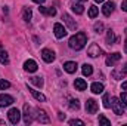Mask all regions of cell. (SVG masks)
<instances>
[{"label": "cell", "mask_w": 127, "mask_h": 126, "mask_svg": "<svg viewBox=\"0 0 127 126\" xmlns=\"http://www.w3.org/2000/svg\"><path fill=\"white\" fill-rule=\"evenodd\" d=\"M86 43H87V36H86L84 33H75V34L69 39V42H68L69 48L74 49V51L83 49V48L86 46Z\"/></svg>", "instance_id": "6da1fadb"}, {"label": "cell", "mask_w": 127, "mask_h": 126, "mask_svg": "<svg viewBox=\"0 0 127 126\" xmlns=\"http://www.w3.org/2000/svg\"><path fill=\"white\" fill-rule=\"evenodd\" d=\"M111 107H112V110H114V113L117 114V116H121L123 114V111H124V104L121 102V99L120 98H112V102H111Z\"/></svg>", "instance_id": "7a4b0ae2"}, {"label": "cell", "mask_w": 127, "mask_h": 126, "mask_svg": "<svg viewBox=\"0 0 127 126\" xmlns=\"http://www.w3.org/2000/svg\"><path fill=\"white\" fill-rule=\"evenodd\" d=\"M7 117H9V122L12 125H16L21 120V111L18 108H10L9 113H7Z\"/></svg>", "instance_id": "3957f363"}, {"label": "cell", "mask_w": 127, "mask_h": 126, "mask_svg": "<svg viewBox=\"0 0 127 126\" xmlns=\"http://www.w3.org/2000/svg\"><path fill=\"white\" fill-rule=\"evenodd\" d=\"M102 54H103V51H102L96 43H92V45L89 46V49H87V55L92 57V58H97V57H100Z\"/></svg>", "instance_id": "277c9868"}, {"label": "cell", "mask_w": 127, "mask_h": 126, "mask_svg": "<svg viewBox=\"0 0 127 126\" xmlns=\"http://www.w3.org/2000/svg\"><path fill=\"white\" fill-rule=\"evenodd\" d=\"M124 76H127V63L123 65V67H118V68H115L114 71H112V77L114 79H123Z\"/></svg>", "instance_id": "5b68a950"}, {"label": "cell", "mask_w": 127, "mask_h": 126, "mask_svg": "<svg viewBox=\"0 0 127 126\" xmlns=\"http://www.w3.org/2000/svg\"><path fill=\"white\" fill-rule=\"evenodd\" d=\"M97 102H96L95 99H87V102H86V111L89 113V114H96L97 113Z\"/></svg>", "instance_id": "8992f818"}, {"label": "cell", "mask_w": 127, "mask_h": 126, "mask_svg": "<svg viewBox=\"0 0 127 126\" xmlns=\"http://www.w3.org/2000/svg\"><path fill=\"white\" fill-rule=\"evenodd\" d=\"M120 60H121V54H120V52H114V54H111V55L106 58L105 63H106L108 67H112V65H115V64L118 63Z\"/></svg>", "instance_id": "52a82bcc"}, {"label": "cell", "mask_w": 127, "mask_h": 126, "mask_svg": "<svg viewBox=\"0 0 127 126\" xmlns=\"http://www.w3.org/2000/svg\"><path fill=\"white\" fill-rule=\"evenodd\" d=\"M35 117H37V120H38L40 123H49V122H50V119H49V116L46 114V111H44V110H40V108L35 110Z\"/></svg>", "instance_id": "ba28073f"}, {"label": "cell", "mask_w": 127, "mask_h": 126, "mask_svg": "<svg viewBox=\"0 0 127 126\" xmlns=\"http://www.w3.org/2000/svg\"><path fill=\"white\" fill-rule=\"evenodd\" d=\"M53 31H55V36L58 37V39H62L66 36V30H65V27H64L62 24H59V22H56L55 25H53Z\"/></svg>", "instance_id": "9c48e42d"}, {"label": "cell", "mask_w": 127, "mask_h": 126, "mask_svg": "<svg viewBox=\"0 0 127 126\" xmlns=\"http://www.w3.org/2000/svg\"><path fill=\"white\" fill-rule=\"evenodd\" d=\"M13 104V98L10 95H6V94H0V107H9Z\"/></svg>", "instance_id": "30bf717a"}, {"label": "cell", "mask_w": 127, "mask_h": 126, "mask_svg": "<svg viewBox=\"0 0 127 126\" xmlns=\"http://www.w3.org/2000/svg\"><path fill=\"white\" fill-rule=\"evenodd\" d=\"M62 19H64V22L68 25V28H69V30H72V31H74V30H77V22H75V21H74L68 13H64Z\"/></svg>", "instance_id": "8fae6325"}, {"label": "cell", "mask_w": 127, "mask_h": 126, "mask_svg": "<svg viewBox=\"0 0 127 126\" xmlns=\"http://www.w3.org/2000/svg\"><path fill=\"white\" fill-rule=\"evenodd\" d=\"M24 122H25V125H30L32 122V114H31V108H30V105L28 104H25L24 105Z\"/></svg>", "instance_id": "7c38bea8"}, {"label": "cell", "mask_w": 127, "mask_h": 126, "mask_svg": "<svg viewBox=\"0 0 127 126\" xmlns=\"http://www.w3.org/2000/svg\"><path fill=\"white\" fill-rule=\"evenodd\" d=\"M114 7H115V3H114V1H106V3L103 4V7H102V13H103L105 16H109V15L114 12Z\"/></svg>", "instance_id": "4fadbf2b"}, {"label": "cell", "mask_w": 127, "mask_h": 126, "mask_svg": "<svg viewBox=\"0 0 127 126\" xmlns=\"http://www.w3.org/2000/svg\"><path fill=\"white\" fill-rule=\"evenodd\" d=\"M41 58L46 61V63H52L55 60V52L50 51V49H43L41 51Z\"/></svg>", "instance_id": "5bb4252c"}, {"label": "cell", "mask_w": 127, "mask_h": 126, "mask_svg": "<svg viewBox=\"0 0 127 126\" xmlns=\"http://www.w3.org/2000/svg\"><path fill=\"white\" fill-rule=\"evenodd\" d=\"M37 63L35 61H32V60H28V61H25L24 63V70L25 71H28V73H34V71H37Z\"/></svg>", "instance_id": "9a60e30c"}, {"label": "cell", "mask_w": 127, "mask_h": 126, "mask_svg": "<svg viewBox=\"0 0 127 126\" xmlns=\"http://www.w3.org/2000/svg\"><path fill=\"white\" fill-rule=\"evenodd\" d=\"M64 70H65L66 73H69V74L75 73V70H77V63H74V61H68V63H65L64 64Z\"/></svg>", "instance_id": "2e32d148"}, {"label": "cell", "mask_w": 127, "mask_h": 126, "mask_svg": "<svg viewBox=\"0 0 127 126\" xmlns=\"http://www.w3.org/2000/svg\"><path fill=\"white\" fill-rule=\"evenodd\" d=\"M38 10H40L43 15H47V16H55V15H56V9H55V7H44V6H40Z\"/></svg>", "instance_id": "e0dca14e"}, {"label": "cell", "mask_w": 127, "mask_h": 126, "mask_svg": "<svg viewBox=\"0 0 127 126\" xmlns=\"http://www.w3.org/2000/svg\"><path fill=\"white\" fill-rule=\"evenodd\" d=\"M74 86H75L77 91H86L87 89V83L84 82V79H75Z\"/></svg>", "instance_id": "ac0fdd59"}, {"label": "cell", "mask_w": 127, "mask_h": 126, "mask_svg": "<svg viewBox=\"0 0 127 126\" xmlns=\"http://www.w3.org/2000/svg\"><path fill=\"white\" fill-rule=\"evenodd\" d=\"M90 89H92L93 94H102V92H103V85L99 83V82H95V83H92Z\"/></svg>", "instance_id": "d6986e66"}, {"label": "cell", "mask_w": 127, "mask_h": 126, "mask_svg": "<svg viewBox=\"0 0 127 126\" xmlns=\"http://www.w3.org/2000/svg\"><path fill=\"white\" fill-rule=\"evenodd\" d=\"M22 18H24V21H27V22L31 21V18H32L31 7H24V10H22Z\"/></svg>", "instance_id": "ffe728a7"}, {"label": "cell", "mask_w": 127, "mask_h": 126, "mask_svg": "<svg viewBox=\"0 0 127 126\" xmlns=\"http://www.w3.org/2000/svg\"><path fill=\"white\" fill-rule=\"evenodd\" d=\"M0 63L3 64V65H7V64H9V57H7V52H6L3 48H0Z\"/></svg>", "instance_id": "44dd1931"}, {"label": "cell", "mask_w": 127, "mask_h": 126, "mask_svg": "<svg viewBox=\"0 0 127 126\" xmlns=\"http://www.w3.org/2000/svg\"><path fill=\"white\" fill-rule=\"evenodd\" d=\"M28 91L31 92V95L37 99V101H41V102H43V101H46V96L41 94V92H37V91H34V89H31V88H28Z\"/></svg>", "instance_id": "7402d4cb"}, {"label": "cell", "mask_w": 127, "mask_h": 126, "mask_svg": "<svg viewBox=\"0 0 127 126\" xmlns=\"http://www.w3.org/2000/svg\"><path fill=\"white\" fill-rule=\"evenodd\" d=\"M71 9H72V12H75L77 15H81V13L84 12V6H83L81 3H74Z\"/></svg>", "instance_id": "603a6c76"}, {"label": "cell", "mask_w": 127, "mask_h": 126, "mask_svg": "<svg viewBox=\"0 0 127 126\" xmlns=\"http://www.w3.org/2000/svg\"><path fill=\"white\" fill-rule=\"evenodd\" d=\"M114 42H115V34H114L112 30H108V33H106V43L111 46V45H114Z\"/></svg>", "instance_id": "cb8c5ba5"}, {"label": "cell", "mask_w": 127, "mask_h": 126, "mask_svg": "<svg viewBox=\"0 0 127 126\" xmlns=\"http://www.w3.org/2000/svg\"><path fill=\"white\" fill-rule=\"evenodd\" d=\"M81 71H83L84 76H92V73H93V67H92L90 64H84L83 68H81Z\"/></svg>", "instance_id": "d4e9b609"}, {"label": "cell", "mask_w": 127, "mask_h": 126, "mask_svg": "<svg viewBox=\"0 0 127 126\" xmlns=\"http://www.w3.org/2000/svg\"><path fill=\"white\" fill-rule=\"evenodd\" d=\"M30 80H31L32 85H35L37 88H43V79L41 77H31Z\"/></svg>", "instance_id": "484cf974"}, {"label": "cell", "mask_w": 127, "mask_h": 126, "mask_svg": "<svg viewBox=\"0 0 127 126\" xmlns=\"http://www.w3.org/2000/svg\"><path fill=\"white\" fill-rule=\"evenodd\" d=\"M99 125L103 126H111V120H108L103 114H99Z\"/></svg>", "instance_id": "4316f807"}, {"label": "cell", "mask_w": 127, "mask_h": 126, "mask_svg": "<svg viewBox=\"0 0 127 126\" xmlns=\"http://www.w3.org/2000/svg\"><path fill=\"white\" fill-rule=\"evenodd\" d=\"M69 108H71V110H78V108H80L78 99H71V101H69Z\"/></svg>", "instance_id": "83f0119b"}, {"label": "cell", "mask_w": 127, "mask_h": 126, "mask_svg": "<svg viewBox=\"0 0 127 126\" xmlns=\"http://www.w3.org/2000/svg\"><path fill=\"white\" fill-rule=\"evenodd\" d=\"M97 13H99V7H96V6H90V9H89V16H90V18H95Z\"/></svg>", "instance_id": "f1b7e54d"}, {"label": "cell", "mask_w": 127, "mask_h": 126, "mask_svg": "<svg viewBox=\"0 0 127 126\" xmlns=\"http://www.w3.org/2000/svg\"><path fill=\"white\" fill-rule=\"evenodd\" d=\"M102 102H103V107H105V108H109V107H111V104H109V95L108 94H103Z\"/></svg>", "instance_id": "f546056e"}, {"label": "cell", "mask_w": 127, "mask_h": 126, "mask_svg": "<svg viewBox=\"0 0 127 126\" xmlns=\"http://www.w3.org/2000/svg\"><path fill=\"white\" fill-rule=\"evenodd\" d=\"M93 30H95L96 33H102L103 31V24H102V22H96L95 25H93Z\"/></svg>", "instance_id": "4dcf8cb0"}, {"label": "cell", "mask_w": 127, "mask_h": 126, "mask_svg": "<svg viewBox=\"0 0 127 126\" xmlns=\"http://www.w3.org/2000/svg\"><path fill=\"white\" fill-rule=\"evenodd\" d=\"M10 86V83L7 82V80H0V91H3V89H7Z\"/></svg>", "instance_id": "1f68e13d"}, {"label": "cell", "mask_w": 127, "mask_h": 126, "mask_svg": "<svg viewBox=\"0 0 127 126\" xmlns=\"http://www.w3.org/2000/svg\"><path fill=\"white\" fill-rule=\"evenodd\" d=\"M69 125H71V126H74V125L83 126V125H84V122H83V120H78V119H72V120H69Z\"/></svg>", "instance_id": "d6a6232c"}, {"label": "cell", "mask_w": 127, "mask_h": 126, "mask_svg": "<svg viewBox=\"0 0 127 126\" xmlns=\"http://www.w3.org/2000/svg\"><path fill=\"white\" fill-rule=\"evenodd\" d=\"M120 99H121V102H123V104H124V107H126V105H127V92H121Z\"/></svg>", "instance_id": "836d02e7"}, {"label": "cell", "mask_w": 127, "mask_h": 126, "mask_svg": "<svg viewBox=\"0 0 127 126\" xmlns=\"http://www.w3.org/2000/svg\"><path fill=\"white\" fill-rule=\"evenodd\" d=\"M121 9H123L124 12H127V0H123V3H121Z\"/></svg>", "instance_id": "e575fe53"}, {"label": "cell", "mask_w": 127, "mask_h": 126, "mask_svg": "<svg viewBox=\"0 0 127 126\" xmlns=\"http://www.w3.org/2000/svg\"><path fill=\"white\" fill-rule=\"evenodd\" d=\"M58 114H59V116H58L59 120H65V114H62V113H58Z\"/></svg>", "instance_id": "d590c367"}, {"label": "cell", "mask_w": 127, "mask_h": 126, "mask_svg": "<svg viewBox=\"0 0 127 126\" xmlns=\"http://www.w3.org/2000/svg\"><path fill=\"white\" fill-rule=\"evenodd\" d=\"M126 34H127V30H126ZM124 52L127 54V37H126V40H124Z\"/></svg>", "instance_id": "8d00e7d4"}, {"label": "cell", "mask_w": 127, "mask_h": 126, "mask_svg": "<svg viewBox=\"0 0 127 126\" xmlns=\"http://www.w3.org/2000/svg\"><path fill=\"white\" fill-rule=\"evenodd\" d=\"M121 89H123V91H127V82H124V83L121 85Z\"/></svg>", "instance_id": "74e56055"}, {"label": "cell", "mask_w": 127, "mask_h": 126, "mask_svg": "<svg viewBox=\"0 0 127 126\" xmlns=\"http://www.w3.org/2000/svg\"><path fill=\"white\" fill-rule=\"evenodd\" d=\"M34 3H38V4H41V3H44V0H32Z\"/></svg>", "instance_id": "f35d334b"}, {"label": "cell", "mask_w": 127, "mask_h": 126, "mask_svg": "<svg viewBox=\"0 0 127 126\" xmlns=\"http://www.w3.org/2000/svg\"><path fill=\"white\" fill-rule=\"evenodd\" d=\"M95 1H97V3H102V1H105V0H95Z\"/></svg>", "instance_id": "ab89813d"}, {"label": "cell", "mask_w": 127, "mask_h": 126, "mask_svg": "<svg viewBox=\"0 0 127 126\" xmlns=\"http://www.w3.org/2000/svg\"><path fill=\"white\" fill-rule=\"evenodd\" d=\"M80 1H87V0H80Z\"/></svg>", "instance_id": "60d3db41"}]
</instances>
